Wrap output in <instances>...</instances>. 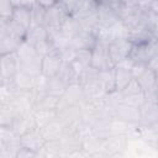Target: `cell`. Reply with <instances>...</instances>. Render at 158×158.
Segmentation results:
<instances>
[{"label": "cell", "mask_w": 158, "mask_h": 158, "mask_svg": "<svg viewBox=\"0 0 158 158\" xmlns=\"http://www.w3.org/2000/svg\"><path fill=\"white\" fill-rule=\"evenodd\" d=\"M98 78L100 80V83L102 84V86L105 88L106 93H111V91L116 90V88H115V68L99 70Z\"/></svg>", "instance_id": "obj_27"}, {"label": "cell", "mask_w": 158, "mask_h": 158, "mask_svg": "<svg viewBox=\"0 0 158 158\" xmlns=\"http://www.w3.org/2000/svg\"><path fill=\"white\" fill-rule=\"evenodd\" d=\"M59 54H60V57L63 59V63H72L77 57V51L70 46L69 48L59 52Z\"/></svg>", "instance_id": "obj_39"}, {"label": "cell", "mask_w": 158, "mask_h": 158, "mask_svg": "<svg viewBox=\"0 0 158 158\" xmlns=\"http://www.w3.org/2000/svg\"><path fill=\"white\" fill-rule=\"evenodd\" d=\"M17 93L14 79H0V105L10 104Z\"/></svg>", "instance_id": "obj_18"}, {"label": "cell", "mask_w": 158, "mask_h": 158, "mask_svg": "<svg viewBox=\"0 0 158 158\" xmlns=\"http://www.w3.org/2000/svg\"><path fill=\"white\" fill-rule=\"evenodd\" d=\"M98 19L99 25L106 28H110L120 21V17L110 5V1H99L98 5Z\"/></svg>", "instance_id": "obj_9"}, {"label": "cell", "mask_w": 158, "mask_h": 158, "mask_svg": "<svg viewBox=\"0 0 158 158\" xmlns=\"http://www.w3.org/2000/svg\"><path fill=\"white\" fill-rule=\"evenodd\" d=\"M15 11V6L12 5V1L4 0L0 2V20H11Z\"/></svg>", "instance_id": "obj_36"}, {"label": "cell", "mask_w": 158, "mask_h": 158, "mask_svg": "<svg viewBox=\"0 0 158 158\" xmlns=\"http://www.w3.org/2000/svg\"><path fill=\"white\" fill-rule=\"evenodd\" d=\"M35 154H36V152L21 147V148L19 149L17 154H16V158H35Z\"/></svg>", "instance_id": "obj_43"}, {"label": "cell", "mask_w": 158, "mask_h": 158, "mask_svg": "<svg viewBox=\"0 0 158 158\" xmlns=\"http://www.w3.org/2000/svg\"><path fill=\"white\" fill-rule=\"evenodd\" d=\"M20 142V137L10 126H0V144H11Z\"/></svg>", "instance_id": "obj_33"}, {"label": "cell", "mask_w": 158, "mask_h": 158, "mask_svg": "<svg viewBox=\"0 0 158 158\" xmlns=\"http://www.w3.org/2000/svg\"><path fill=\"white\" fill-rule=\"evenodd\" d=\"M57 77H59L64 83H67L68 85L70 84H74V83H78V77L77 74L74 73L70 63H63L59 73L57 74Z\"/></svg>", "instance_id": "obj_32"}, {"label": "cell", "mask_w": 158, "mask_h": 158, "mask_svg": "<svg viewBox=\"0 0 158 158\" xmlns=\"http://www.w3.org/2000/svg\"><path fill=\"white\" fill-rule=\"evenodd\" d=\"M115 118L121 120L126 123L138 126L139 123V109L128 106L126 104H120L114 109Z\"/></svg>", "instance_id": "obj_11"}, {"label": "cell", "mask_w": 158, "mask_h": 158, "mask_svg": "<svg viewBox=\"0 0 158 158\" xmlns=\"http://www.w3.org/2000/svg\"><path fill=\"white\" fill-rule=\"evenodd\" d=\"M68 88V84L64 83L59 77H53L48 79V84H47V94L56 96V98H62L63 94L65 93Z\"/></svg>", "instance_id": "obj_22"}, {"label": "cell", "mask_w": 158, "mask_h": 158, "mask_svg": "<svg viewBox=\"0 0 158 158\" xmlns=\"http://www.w3.org/2000/svg\"><path fill=\"white\" fill-rule=\"evenodd\" d=\"M147 67H148L151 70H153L154 73H158V54L154 56V57L147 63Z\"/></svg>", "instance_id": "obj_44"}, {"label": "cell", "mask_w": 158, "mask_h": 158, "mask_svg": "<svg viewBox=\"0 0 158 158\" xmlns=\"http://www.w3.org/2000/svg\"><path fill=\"white\" fill-rule=\"evenodd\" d=\"M135 60L131 58V57H127V58H125V59H122L121 62H118L116 65H115V68H121V69H126V70H132V68H133V65H135Z\"/></svg>", "instance_id": "obj_42"}, {"label": "cell", "mask_w": 158, "mask_h": 158, "mask_svg": "<svg viewBox=\"0 0 158 158\" xmlns=\"http://www.w3.org/2000/svg\"><path fill=\"white\" fill-rule=\"evenodd\" d=\"M17 115L19 114L11 102L0 105V126H10Z\"/></svg>", "instance_id": "obj_25"}, {"label": "cell", "mask_w": 158, "mask_h": 158, "mask_svg": "<svg viewBox=\"0 0 158 158\" xmlns=\"http://www.w3.org/2000/svg\"><path fill=\"white\" fill-rule=\"evenodd\" d=\"M96 37L91 33V32H86V31H81L79 32L77 36H74L72 38L70 46L75 49V51H80V49H93L96 46Z\"/></svg>", "instance_id": "obj_16"}, {"label": "cell", "mask_w": 158, "mask_h": 158, "mask_svg": "<svg viewBox=\"0 0 158 158\" xmlns=\"http://www.w3.org/2000/svg\"><path fill=\"white\" fill-rule=\"evenodd\" d=\"M15 53H16L19 60H20V64H22V63H27V62L33 60L35 58L40 57V56L37 54L36 49H35V46H32L31 43L26 42L25 40L20 43V46H19V48L16 49Z\"/></svg>", "instance_id": "obj_19"}, {"label": "cell", "mask_w": 158, "mask_h": 158, "mask_svg": "<svg viewBox=\"0 0 158 158\" xmlns=\"http://www.w3.org/2000/svg\"><path fill=\"white\" fill-rule=\"evenodd\" d=\"M46 143V139L43 138L41 131L38 128L32 130L31 132L23 135L20 137V144L23 148H27L33 152H38Z\"/></svg>", "instance_id": "obj_13"}, {"label": "cell", "mask_w": 158, "mask_h": 158, "mask_svg": "<svg viewBox=\"0 0 158 158\" xmlns=\"http://www.w3.org/2000/svg\"><path fill=\"white\" fill-rule=\"evenodd\" d=\"M62 65H63V59L59 52L54 51L51 54L42 58V74L46 75L47 78H53L59 73Z\"/></svg>", "instance_id": "obj_10"}, {"label": "cell", "mask_w": 158, "mask_h": 158, "mask_svg": "<svg viewBox=\"0 0 158 158\" xmlns=\"http://www.w3.org/2000/svg\"><path fill=\"white\" fill-rule=\"evenodd\" d=\"M144 101L152 102V104H158V88L157 85L147 91H144Z\"/></svg>", "instance_id": "obj_40"}, {"label": "cell", "mask_w": 158, "mask_h": 158, "mask_svg": "<svg viewBox=\"0 0 158 158\" xmlns=\"http://www.w3.org/2000/svg\"><path fill=\"white\" fill-rule=\"evenodd\" d=\"M81 86H83L84 95H85V99L86 100H99V99H102L107 94L106 90H105V88L100 83L99 78H95L93 80H89L85 84H83Z\"/></svg>", "instance_id": "obj_17"}, {"label": "cell", "mask_w": 158, "mask_h": 158, "mask_svg": "<svg viewBox=\"0 0 158 158\" xmlns=\"http://www.w3.org/2000/svg\"><path fill=\"white\" fill-rule=\"evenodd\" d=\"M158 122V104L144 101L139 107V123L141 127H151Z\"/></svg>", "instance_id": "obj_12"}, {"label": "cell", "mask_w": 158, "mask_h": 158, "mask_svg": "<svg viewBox=\"0 0 158 158\" xmlns=\"http://www.w3.org/2000/svg\"><path fill=\"white\" fill-rule=\"evenodd\" d=\"M65 128H67L65 125L57 116V118L51 121L48 125L42 127L40 131H41L43 138L46 139V142H48V141H59L62 138V136L64 135Z\"/></svg>", "instance_id": "obj_14"}, {"label": "cell", "mask_w": 158, "mask_h": 158, "mask_svg": "<svg viewBox=\"0 0 158 158\" xmlns=\"http://www.w3.org/2000/svg\"><path fill=\"white\" fill-rule=\"evenodd\" d=\"M47 38H48V32H47L46 26L35 25V26H30V28L26 33L25 41L31 43L32 46H35L36 43H38L43 40H47Z\"/></svg>", "instance_id": "obj_20"}, {"label": "cell", "mask_w": 158, "mask_h": 158, "mask_svg": "<svg viewBox=\"0 0 158 158\" xmlns=\"http://www.w3.org/2000/svg\"><path fill=\"white\" fill-rule=\"evenodd\" d=\"M58 118L65 125V127L81 122L80 106H64L58 110Z\"/></svg>", "instance_id": "obj_15"}, {"label": "cell", "mask_w": 158, "mask_h": 158, "mask_svg": "<svg viewBox=\"0 0 158 158\" xmlns=\"http://www.w3.org/2000/svg\"><path fill=\"white\" fill-rule=\"evenodd\" d=\"M46 9V17H44V26L46 27H62L63 21L68 16L62 1H54L53 5L44 7Z\"/></svg>", "instance_id": "obj_6"}, {"label": "cell", "mask_w": 158, "mask_h": 158, "mask_svg": "<svg viewBox=\"0 0 158 158\" xmlns=\"http://www.w3.org/2000/svg\"><path fill=\"white\" fill-rule=\"evenodd\" d=\"M10 127L14 130V132L19 137L31 132L32 130H36L37 126H36V121H35V117H33V112L17 115V117L12 121Z\"/></svg>", "instance_id": "obj_8"}, {"label": "cell", "mask_w": 158, "mask_h": 158, "mask_svg": "<svg viewBox=\"0 0 158 158\" xmlns=\"http://www.w3.org/2000/svg\"><path fill=\"white\" fill-rule=\"evenodd\" d=\"M22 41L23 40L12 35L7 30L6 20H0V53L1 56L15 53Z\"/></svg>", "instance_id": "obj_2"}, {"label": "cell", "mask_w": 158, "mask_h": 158, "mask_svg": "<svg viewBox=\"0 0 158 158\" xmlns=\"http://www.w3.org/2000/svg\"><path fill=\"white\" fill-rule=\"evenodd\" d=\"M156 77H157V73H154L153 70H151L149 68H147L146 72L138 79H136L137 83L139 84L141 89L143 90V93L156 86Z\"/></svg>", "instance_id": "obj_31"}, {"label": "cell", "mask_w": 158, "mask_h": 158, "mask_svg": "<svg viewBox=\"0 0 158 158\" xmlns=\"http://www.w3.org/2000/svg\"><path fill=\"white\" fill-rule=\"evenodd\" d=\"M35 49H36V52H37V54L40 56V57H46V56H48V54H51L52 52H54L56 49H54V47H53V44H52V42L47 38V40H43V41H41V42H38V43H36L35 44Z\"/></svg>", "instance_id": "obj_35"}, {"label": "cell", "mask_w": 158, "mask_h": 158, "mask_svg": "<svg viewBox=\"0 0 158 158\" xmlns=\"http://www.w3.org/2000/svg\"><path fill=\"white\" fill-rule=\"evenodd\" d=\"M44 17H46V9L42 6L40 1H35L31 7V26L35 25L44 26Z\"/></svg>", "instance_id": "obj_30"}, {"label": "cell", "mask_w": 158, "mask_h": 158, "mask_svg": "<svg viewBox=\"0 0 158 158\" xmlns=\"http://www.w3.org/2000/svg\"><path fill=\"white\" fill-rule=\"evenodd\" d=\"M156 85H157V88H158V73H157V77H156Z\"/></svg>", "instance_id": "obj_47"}, {"label": "cell", "mask_w": 158, "mask_h": 158, "mask_svg": "<svg viewBox=\"0 0 158 158\" xmlns=\"http://www.w3.org/2000/svg\"><path fill=\"white\" fill-rule=\"evenodd\" d=\"M147 68H148V67H147V64H144V63H135V65H133V68H132V70H131V74H132L133 79H138V78L146 72Z\"/></svg>", "instance_id": "obj_41"}, {"label": "cell", "mask_w": 158, "mask_h": 158, "mask_svg": "<svg viewBox=\"0 0 158 158\" xmlns=\"http://www.w3.org/2000/svg\"><path fill=\"white\" fill-rule=\"evenodd\" d=\"M20 70V60L16 53L1 56L0 59V79H14Z\"/></svg>", "instance_id": "obj_7"}, {"label": "cell", "mask_w": 158, "mask_h": 158, "mask_svg": "<svg viewBox=\"0 0 158 158\" xmlns=\"http://www.w3.org/2000/svg\"><path fill=\"white\" fill-rule=\"evenodd\" d=\"M126 144H127V135H115L105 139H101L100 149L109 158H112L120 156L121 152L125 149Z\"/></svg>", "instance_id": "obj_4"}, {"label": "cell", "mask_w": 158, "mask_h": 158, "mask_svg": "<svg viewBox=\"0 0 158 158\" xmlns=\"http://www.w3.org/2000/svg\"><path fill=\"white\" fill-rule=\"evenodd\" d=\"M35 158H47V157H46V154H44V153H43V152L40 149L38 152H36V154H35Z\"/></svg>", "instance_id": "obj_46"}, {"label": "cell", "mask_w": 158, "mask_h": 158, "mask_svg": "<svg viewBox=\"0 0 158 158\" xmlns=\"http://www.w3.org/2000/svg\"><path fill=\"white\" fill-rule=\"evenodd\" d=\"M91 51H93V49H80V51H77V57H75V59H77L80 64H83L85 68L91 65V56H93Z\"/></svg>", "instance_id": "obj_38"}, {"label": "cell", "mask_w": 158, "mask_h": 158, "mask_svg": "<svg viewBox=\"0 0 158 158\" xmlns=\"http://www.w3.org/2000/svg\"><path fill=\"white\" fill-rule=\"evenodd\" d=\"M58 158H64V156H62V157H58Z\"/></svg>", "instance_id": "obj_48"}, {"label": "cell", "mask_w": 158, "mask_h": 158, "mask_svg": "<svg viewBox=\"0 0 158 158\" xmlns=\"http://www.w3.org/2000/svg\"><path fill=\"white\" fill-rule=\"evenodd\" d=\"M64 158H89V157H88L81 149H79V151H74V152H72V153L65 154Z\"/></svg>", "instance_id": "obj_45"}, {"label": "cell", "mask_w": 158, "mask_h": 158, "mask_svg": "<svg viewBox=\"0 0 158 158\" xmlns=\"http://www.w3.org/2000/svg\"><path fill=\"white\" fill-rule=\"evenodd\" d=\"M81 27L78 22V20L73 16H67L65 20L62 23V32L64 35H67L69 38H73L74 36H77L79 32H81Z\"/></svg>", "instance_id": "obj_28"}, {"label": "cell", "mask_w": 158, "mask_h": 158, "mask_svg": "<svg viewBox=\"0 0 158 158\" xmlns=\"http://www.w3.org/2000/svg\"><path fill=\"white\" fill-rule=\"evenodd\" d=\"M58 111L57 110H35L33 111V117L36 121V126L38 130L48 125L51 121L57 118Z\"/></svg>", "instance_id": "obj_23"}, {"label": "cell", "mask_w": 158, "mask_h": 158, "mask_svg": "<svg viewBox=\"0 0 158 158\" xmlns=\"http://www.w3.org/2000/svg\"><path fill=\"white\" fill-rule=\"evenodd\" d=\"M91 67L98 70H105L115 68L110 54H109V44L102 42H96V46L91 51Z\"/></svg>", "instance_id": "obj_1"}, {"label": "cell", "mask_w": 158, "mask_h": 158, "mask_svg": "<svg viewBox=\"0 0 158 158\" xmlns=\"http://www.w3.org/2000/svg\"><path fill=\"white\" fill-rule=\"evenodd\" d=\"M14 83L17 88V90H21V91H30L33 89V84H35V77L22 72V70H19L16 73V75L14 77Z\"/></svg>", "instance_id": "obj_21"}, {"label": "cell", "mask_w": 158, "mask_h": 158, "mask_svg": "<svg viewBox=\"0 0 158 158\" xmlns=\"http://www.w3.org/2000/svg\"><path fill=\"white\" fill-rule=\"evenodd\" d=\"M122 98H127V96H135V95H139V94H143V90L141 89L139 84L137 83L136 79H133L122 91H120Z\"/></svg>", "instance_id": "obj_37"}, {"label": "cell", "mask_w": 158, "mask_h": 158, "mask_svg": "<svg viewBox=\"0 0 158 158\" xmlns=\"http://www.w3.org/2000/svg\"><path fill=\"white\" fill-rule=\"evenodd\" d=\"M132 80L133 77L130 70L115 68V88L117 91H122Z\"/></svg>", "instance_id": "obj_26"}, {"label": "cell", "mask_w": 158, "mask_h": 158, "mask_svg": "<svg viewBox=\"0 0 158 158\" xmlns=\"http://www.w3.org/2000/svg\"><path fill=\"white\" fill-rule=\"evenodd\" d=\"M85 100L86 99H85V95H84L83 86L79 83L70 84V85H68L65 93L60 98L57 111L59 109L64 107V106H80Z\"/></svg>", "instance_id": "obj_3"}, {"label": "cell", "mask_w": 158, "mask_h": 158, "mask_svg": "<svg viewBox=\"0 0 158 158\" xmlns=\"http://www.w3.org/2000/svg\"><path fill=\"white\" fill-rule=\"evenodd\" d=\"M41 151L46 154L47 158H58V157L64 156L60 141H48L44 143Z\"/></svg>", "instance_id": "obj_29"}, {"label": "cell", "mask_w": 158, "mask_h": 158, "mask_svg": "<svg viewBox=\"0 0 158 158\" xmlns=\"http://www.w3.org/2000/svg\"><path fill=\"white\" fill-rule=\"evenodd\" d=\"M133 49V44L130 40H115L109 44V54L110 58L116 65L122 59L131 56V52Z\"/></svg>", "instance_id": "obj_5"}, {"label": "cell", "mask_w": 158, "mask_h": 158, "mask_svg": "<svg viewBox=\"0 0 158 158\" xmlns=\"http://www.w3.org/2000/svg\"><path fill=\"white\" fill-rule=\"evenodd\" d=\"M20 148V142L11 144H0V158H16V154Z\"/></svg>", "instance_id": "obj_34"}, {"label": "cell", "mask_w": 158, "mask_h": 158, "mask_svg": "<svg viewBox=\"0 0 158 158\" xmlns=\"http://www.w3.org/2000/svg\"><path fill=\"white\" fill-rule=\"evenodd\" d=\"M60 98H56L52 95H42L36 98V106L35 110H57L59 105Z\"/></svg>", "instance_id": "obj_24"}]
</instances>
